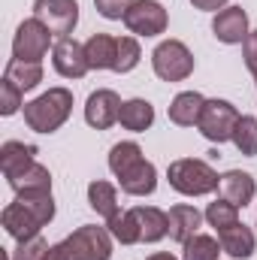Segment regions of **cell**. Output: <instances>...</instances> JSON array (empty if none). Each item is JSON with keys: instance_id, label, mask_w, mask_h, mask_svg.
<instances>
[{"instance_id": "cell-25", "label": "cell", "mask_w": 257, "mask_h": 260, "mask_svg": "<svg viewBox=\"0 0 257 260\" xmlns=\"http://www.w3.org/2000/svg\"><path fill=\"white\" fill-rule=\"evenodd\" d=\"M9 82H15L21 91H34L40 82H43V64L40 61H9L6 64V73H3Z\"/></svg>"}, {"instance_id": "cell-10", "label": "cell", "mask_w": 257, "mask_h": 260, "mask_svg": "<svg viewBox=\"0 0 257 260\" xmlns=\"http://www.w3.org/2000/svg\"><path fill=\"white\" fill-rule=\"evenodd\" d=\"M52 67L58 76L64 79H82L91 64H88V55H85V46L73 37H61L55 40V49H52Z\"/></svg>"}, {"instance_id": "cell-11", "label": "cell", "mask_w": 257, "mask_h": 260, "mask_svg": "<svg viewBox=\"0 0 257 260\" xmlns=\"http://www.w3.org/2000/svg\"><path fill=\"white\" fill-rule=\"evenodd\" d=\"M121 97L112 88H97L88 100H85V121L94 130H109L118 115H121Z\"/></svg>"}, {"instance_id": "cell-24", "label": "cell", "mask_w": 257, "mask_h": 260, "mask_svg": "<svg viewBox=\"0 0 257 260\" xmlns=\"http://www.w3.org/2000/svg\"><path fill=\"white\" fill-rule=\"evenodd\" d=\"M106 227H109L112 239L121 242V245H136V242H142V227H139V218H136L133 209H121L115 218L106 221Z\"/></svg>"}, {"instance_id": "cell-17", "label": "cell", "mask_w": 257, "mask_h": 260, "mask_svg": "<svg viewBox=\"0 0 257 260\" xmlns=\"http://www.w3.org/2000/svg\"><path fill=\"white\" fill-rule=\"evenodd\" d=\"M218 242H221V251L233 260H248L257 248V239H254V233H251V227H245L242 221L233 224V227H227V230H221Z\"/></svg>"}, {"instance_id": "cell-22", "label": "cell", "mask_w": 257, "mask_h": 260, "mask_svg": "<svg viewBox=\"0 0 257 260\" xmlns=\"http://www.w3.org/2000/svg\"><path fill=\"white\" fill-rule=\"evenodd\" d=\"M34 154H37V148L27 145V142H18V139L3 142L0 145V170H3V176L12 179L15 173H21L24 167H30L34 164Z\"/></svg>"}, {"instance_id": "cell-1", "label": "cell", "mask_w": 257, "mask_h": 260, "mask_svg": "<svg viewBox=\"0 0 257 260\" xmlns=\"http://www.w3.org/2000/svg\"><path fill=\"white\" fill-rule=\"evenodd\" d=\"M52 218H55V197L52 194H34V197H15L3 209L0 224H3V230L15 242H21V239L37 236Z\"/></svg>"}, {"instance_id": "cell-36", "label": "cell", "mask_w": 257, "mask_h": 260, "mask_svg": "<svg viewBox=\"0 0 257 260\" xmlns=\"http://www.w3.org/2000/svg\"><path fill=\"white\" fill-rule=\"evenodd\" d=\"M43 260H70V257H67V251H64V242L52 245V248L46 251V257H43Z\"/></svg>"}, {"instance_id": "cell-9", "label": "cell", "mask_w": 257, "mask_h": 260, "mask_svg": "<svg viewBox=\"0 0 257 260\" xmlns=\"http://www.w3.org/2000/svg\"><path fill=\"white\" fill-rule=\"evenodd\" d=\"M124 24L136 37H160L170 27V15H167L164 3H157V0H133V6L124 15Z\"/></svg>"}, {"instance_id": "cell-28", "label": "cell", "mask_w": 257, "mask_h": 260, "mask_svg": "<svg viewBox=\"0 0 257 260\" xmlns=\"http://www.w3.org/2000/svg\"><path fill=\"white\" fill-rule=\"evenodd\" d=\"M203 215H206L209 227H215L218 233H221V230H227V227H233V224H239V206L227 203L224 197H221V200H215V203H209V209H206Z\"/></svg>"}, {"instance_id": "cell-32", "label": "cell", "mask_w": 257, "mask_h": 260, "mask_svg": "<svg viewBox=\"0 0 257 260\" xmlns=\"http://www.w3.org/2000/svg\"><path fill=\"white\" fill-rule=\"evenodd\" d=\"M49 248H52V245L43 239V233H37V236H30V239H21V242L15 245L12 260H43Z\"/></svg>"}, {"instance_id": "cell-4", "label": "cell", "mask_w": 257, "mask_h": 260, "mask_svg": "<svg viewBox=\"0 0 257 260\" xmlns=\"http://www.w3.org/2000/svg\"><path fill=\"white\" fill-rule=\"evenodd\" d=\"M151 70L160 82H185L194 73V52L182 40H164L151 52Z\"/></svg>"}, {"instance_id": "cell-19", "label": "cell", "mask_w": 257, "mask_h": 260, "mask_svg": "<svg viewBox=\"0 0 257 260\" xmlns=\"http://www.w3.org/2000/svg\"><path fill=\"white\" fill-rule=\"evenodd\" d=\"M85 55L91 70H115L118 61V37L112 34H94L85 43Z\"/></svg>"}, {"instance_id": "cell-29", "label": "cell", "mask_w": 257, "mask_h": 260, "mask_svg": "<svg viewBox=\"0 0 257 260\" xmlns=\"http://www.w3.org/2000/svg\"><path fill=\"white\" fill-rule=\"evenodd\" d=\"M233 145L245 157H254L257 154V118L254 115H242L239 118V124L233 130Z\"/></svg>"}, {"instance_id": "cell-5", "label": "cell", "mask_w": 257, "mask_h": 260, "mask_svg": "<svg viewBox=\"0 0 257 260\" xmlns=\"http://www.w3.org/2000/svg\"><path fill=\"white\" fill-rule=\"evenodd\" d=\"M64 251L70 260H109L112 257V233L109 227L85 224L64 239Z\"/></svg>"}, {"instance_id": "cell-16", "label": "cell", "mask_w": 257, "mask_h": 260, "mask_svg": "<svg viewBox=\"0 0 257 260\" xmlns=\"http://www.w3.org/2000/svg\"><path fill=\"white\" fill-rule=\"evenodd\" d=\"M118 185L130 197H148V194H154V188H157V170H154L151 160L142 157V160H136L130 170H124L118 176Z\"/></svg>"}, {"instance_id": "cell-27", "label": "cell", "mask_w": 257, "mask_h": 260, "mask_svg": "<svg viewBox=\"0 0 257 260\" xmlns=\"http://www.w3.org/2000/svg\"><path fill=\"white\" fill-rule=\"evenodd\" d=\"M145 154H142V148H139V142H133V139H124V142H115L112 145V151H109V170L115 173V179L130 170L136 160H142Z\"/></svg>"}, {"instance_id": "cell-31", "label": "cell", "mask_w": 257, "mask_h": 260, "mask_svg": "<svg viewBox=\"0 0 257 260\" xmlns=\"http://www.w3.org/2000/svg\"><path fill=\"white\" fill-rule=\"evenodd\" d=\"M139 61H142L139 40H136V37H118V61H115V73H130Z\"/></svg>"}, {"instance_id": "cell-15", "label": "cell", "mask_w": 257, "mask_h": 260, "mask_svg": "<svg viewBox=\"0 0 257 260\" xmlns=\"http://www.w3.org/2000/svg\"><path fill=\"white\" fill-rule=\"evenodd\" d=\"M9 182V188L15 191V197H34V194H52V173H49V167H43V164H30V167H24L21 173H15L12 179H6Z\"/></svg>"}, {"instance_id": "cell-23", "label": "cell", "mask_w": 257, "mask_h": 260, "mask_svg": "<svg viewBox=\"0 0 257 260\" xmlns=\"http://www.w3.org/2000/svg\"><path fill=\"white\" fill-rule=\"evenodd\" d=\"M139 227H142V242H160L164 236H170V218L164 209L157 206H133Z\"/></svg>"}, {"instance_id": "cell-18", "label": "cell", "mask_w": 257, "mask_h": 260, "mask_svg": "<svg viewBox=\"0 0 257 260\" xmlns=\"http://www.w3.org/2000/svg\"><path fill=\"white\" fill-rule=\"evenodd\" d=\"M203 106H206V97L200 91H182L170 103V121L179 124V127H197L200 115H203Z\"/></svg>"}, {"instance_id": "cell-26", "label": "cell", "mask_w": 257, "mask_h": 260, "mask_svg": "<svg viewBox=\"0 0 257 260\" xmlns=\"http://www.w3.org/2000/svg\"><path fill=\"white\" fill-rule=\"evenodd\" d=\"M221 257V242L215 236L197 233L182 245V260H218Z\"/></svg>"}, {"instance_id": "cell-12", "label": "cell", "mask_w": 257, "mask_h": 260, "mask_svg": "<svg viewBox=\"0 0 257 260\" xmlns=\"http://www.w3.org/2000/svg\"><path fill=\"white\" fill-rule=\"evenodd\" d=\"M212 34L218 43L224 46H236V43H245V37L251 34L248 27V12L242 6H224L221 12H215L212 18Z\"/></svg>"}, {"instance_id": "cell-6", "label": "cell", "mask_w": 257, "mask_h": 260, "mask_svg": "<svg viewBox=\"0 0 257 260\" xmlns=\"http://www.w3.org/2000/svg\"><path fill=\"white\" fill-rule=\"evenodd\" d=\"M55 49V34L40 18H24L12 37V58L15 61H40Z\"/></svg>"}, {"instance_id": "cell-34", "label": "cell", "mask_w": 257, "mask_h": 260, "mask_svg": "<svg viewBox=\"0 0 257 260\" xmlns=\"http://www.w3.org/2000/svg\"><path fill=\"white\" fill-rule=\"evenodd\" d=\"M242 58H245V67H248V73L257 79V27L245 37V43H242Z\"/></svg>"}, {"instance_id": "cell-33", "label": "cell", "mask_w": 257, "mask_h": 260, "mask_svg": "<svg viewBox=\"0 0 257 260\" xmlns=\"http://www.w3.org/2000/svg\"><path fill=\"white\" fill-rule=\"evenodd\" d=\"M94 6H97V12H100L103 18H109V21H124V15H127V9L133 6V0H94Z\"/></svg>"}, {"instance_id": "cell-20", "label": "cell", "mask_w": 257, "mask_h": 260, "mask_svg": "<svg viewBox=\"0 0 257 260\" xmlns=\"http://www.w3.org/2000/svg\"><path fill=\"white\" fill-rule=\"evenodd\" d=\"M88 206L100 215V218H115L121 212V203H118V188L112 182H103V179H94L88 185Z\"/></svg>"}, {"instance_id": "cell-3", "label": "cell", "mask_w": 257, "mask_h": 260, "mask_svg": "<svg viewBox=\"0 0 257 260\" xmlns=\"http://www.w3.org/2000/svg\"><path fill=\"white\" fill-rule=\"evenodd\" d=\"M167 179H170V188L179 191L182 197H206L221 188V176L215 173V167L200 157L173 160L167 170Z\"/></svg>"}, {"instance_id": "cell-8", "label": "cell", "mask_w": 257, "mask_h": 260, "mask_svg": "<svg viewBox=\"0 0 257 260\" xmlns=\"http://www.w3.org/2000/svg\"><path fill=\"white\" fill-rule=\"evenodd\" d=\"M34 18H40L58 40L70 37L79 24V0H34Z\"/></svg>"}, {"instance_id": "cell-21", "label": "cell", "mask_w": 257, "mask_h": 260, "mask_svg": "<svg viewBox=\"0 0 257 260\" xmlns=\"http://www.w3.org/2000/svg\"><path fill=\"white\" fill-rule=\"evenodd\" d=\"M118 124L130 133H145V130L154 124V106L142 97H133L121 103V115H118Z\"/></svg>"}, {"instance_id": "cell-35", "label": "cell", "mask_w": 257, "mask_h": 260, "mask_svg": "<svg viewBox=\"0 0 257 260\" xmlns=\"http://www.w3.org/2000/svg\"><path fill=\"white\" fill-rule=\"evenodd\" d=\"M194 9H203V12H221L230 0H191Z\"/></svg>"}, {"instance_id": "cell-7", "label": "cell", "mask_w": 257, "mask_h": 260, "mask_svg": "<svg viewBox=\"0 0 257 260\" xmlns=\"http://www.w3.org/2000/svg\"><path fill=\"white\" fill-rule=\"evenodd\" d=\"M239 109L230 103V100H206L203 106V115H200V124L197 130L209 139V142H233V130L239 124Z\"/></svg>"}, {"instance_id": "cell-37", "label": "cell", "mask_w": 257, "mask_h": 260, "mask_svg": "<svg viewBox=\"0 0 257 260\" xmlns=\"http://www.w3.org/2000/svg\"><path fill=\"white\" fill-rule=\"evenodd\" d=\"M145 260H179V257L170 254V251H157V254H151V257H145Z\"/></svg>"}, {"instance_id": "cell-2", "label": "cell", "mask_w": 257, "mask_h": 260, "mask_svg": "<svg viewBox=\"0 0 257 260\" xmlns=\"http://www.w3.org/2000/svg\"><path fill=\"white\" fill-rule=\"evenodd\" d=\"M73 115V91L70 88H49L46 94L24 103V124L34 133H55Z\"/></svg>"}, {"instance_id": "cell-30", "label": "cell", "mask_w": 257, "mask_h": 260, "mask_svg": "<svg viewBox=\"0 0 257 260\" xmlns=\"http://www.w3.org/2000/svg\"><path fill=\"white\" fill-rule=\"evenodd\" d=\"M18 109H24V91L15 85V82H9L6 76L0 79V115H15Z\"/></svg>"}, {"instance_id": "cell-13", "label": "cell", "mask_w": 257, "mask_h": 260, "mask_svg": "<svg viewBox=\"0 0 257 260\" xmlns=\"http://www.w3.org/2000/svg\"><path fill=\"white\" fill-rule=\"evenodd\" d=\"M167 218H170V239L179 242V245H185L191 236L200 233V224H203L206 215L197 206H191V203H176L167 212Z\"/></svg>"}, {"instance_id": "cell-14", "label": "cell", "mask_w": 257, "mask_h": 260, "mask_svg": "<svg viewBox=\"0 0 257 260\" xmlns=\"http://www.w3.org/2000/svg\"><path fill=\"white\" fill-rule=\"evenodd\" d=\"M218 194L224 197L227 203H233V206H239V209H245L257 194V182L251 173H245V170H227L224 176H221V188H218Z\"/></svg>"}]
</instances>
